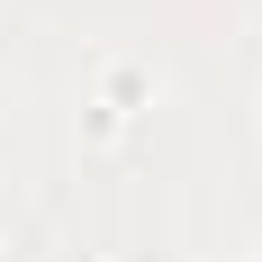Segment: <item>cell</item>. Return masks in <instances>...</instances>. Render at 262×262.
I'll use <instances>...</instances> for the list:
<instances>
[]
</instances>
